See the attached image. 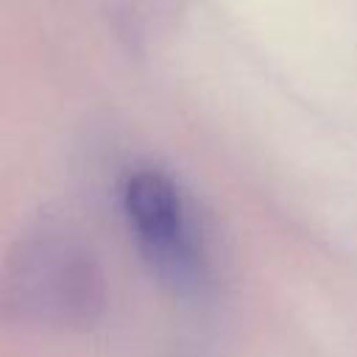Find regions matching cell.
<instances>
[{"mask_svg":"<svg viewBox=\"0 0 357 357\" xmlns=\"http://www.w3.org/2000/svg\"><path fill=\"white\" fill-rule=\"evenodd\" d=\"M123 206L153 271L176 290L192 287L201 279L204 257L178 187L156 170H139L126 184Z\"/></svg>","mask_w":357,"mask_h":357,"instance_id":"cell-1","label":"cell"}]
</instances>
